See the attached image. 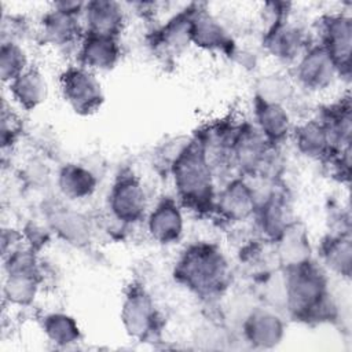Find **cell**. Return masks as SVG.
<instances>
[{
  "label": "cell",
  "instance_id": "9c48e42d",
  "mask_svg": "<svg viewBox=\"0 0 352 352\" xmlns=\"http://www.w3.org/2000/svg\"><path fill=\"white\" fill-rule=\"evenodd\" d=\"M82 62L87 67L109 69L118 58V47L114 37L88 34L81 50Z\"/></svg>",
  "mask_w": 352,
  "mask_h": 352
},
{
  "label": "cell",
  "instance_id": "ac0fdd59",
  "mask_svg": "<svg viewBox=\"0 0 352 352\" xmlns=\"http://www.w3.org/2000/svg\"><path fill=\"white\" fill-rule=\"evenodd\" d=\"M297 143L300 148L309 155H319L324 151L329 136L327 131L316 124H307L298 131Z\"/></svg>",
  "mask_w": 352,
  "mask_h": 352
},
{
  "label": "cell",
  "instance_id": "7a4b0ae2",
  "mask_svg": "<svg viewBox=\"0 0 352 352\" xmlns=\"http://www.w3.org/2000/svg\"><path fill=\"white\" fill-rule=\"evenodd\" d=\"M226 261L209 246H197L187 252L179 272L186 283L199 292L216 290L226 278Z\"/></svg>",
  "mask_w": 352,
  "mask_h": 352
},
{
  "label": "cell",
  "instance_id": "2e32d148",
  "mask_svg": "<svg viewBox=\"0 0 352 352\" xmlns=\"http://www.w3.org/2000/svg\"><path fill=\"white\" fill-rule=\"evenodd\" d=\"M153 316L150 300L144 294H132L124 307V318L133 331H143Z\"/></svg>",
  "mask_w": 352,
  "mask_h": 352
},
{
  "label": "cell",
  "instance_id": "e0dca14e",
  "mask_svg": "<svg viewBox=\"0 0 352 352\" xmlns=\"http://www.w3.org/2000/svg\"><path fill=\"white\" fill-rule=\"evenodd\" d=\"M26 55L23 50L10 41L3 43L1 45V77L4 81H14L19 77L26 69Z\"/></svg>",
  "mask_w": 352,
  "mask_h": 352
},
{
  "label": "cell",
  "instance_id": "3957f363",
  "mask_svg": "<svg viewBox=\"0 0 352 352\" xmlns=\"http://www.w3.org/2000/svg\"><path fill=\"white\" fill-rule=\"evenodd\" d=\"M62 89L76 111L91 113L102 102L100 85L85 69H72L63 74Z\"/></svg>",
  "mask_w": 352,
  "mask_h": 352
},
{
  "label": "cell",
  "instance_id": "8992f818",
  "mask_svg": "<svg viewBox=\"0 0 352 352\" xmlns=\"http://www.w3.org/2000/svg\"><path fill=\"white\" fill-rule=\"evenodd\" d=\"M326 51L334 63L348 65L351 48V21L344 15H333L324 23Z\"/></svg>",
  "mask_w": 352,
  "mask_h": 352
},
{
  "label": "cell",
  "instance_id": "ffe728a7",
  "mask_svg": "<svg viewBox=\"0 0 352 352\" xmlns=\"http://www.w3.org/2000/svg\"><path fill=\"white\" fill-rule=\"evenodd\" d=\"M324 258L327 264L337 271H349L351 263V246L349 241L344 239H331L324 249Z\"/></svg>",
  "mask_w": 352,
  "mask_h": 352
},
{
  "label": "cell",
  "instance_id": "9a60e30c",
  "mask_svg": "<svg viewBox=\"0 0 352 352\" xmlns=\"http://www.w3.org/2000/svg\"><path fill=\"white\" fill-rule=\"evenodd\" d=\"M257 116L263 132L271 139L282 138L289 129L287 114L278 103H268L263 100Z\"/></svg>",
  "mask_w": 352,
  "mask_h": 352
},
{
  "label": "cell",
  "instance_id": "30bf717a",
  "mask_svg": "<svg viewBox=\"0 0 352 352\" xmlns=\"http://www.w3.org/2000/svg\"><path fill=\"white\" fill-rule=\"evenodd\" d=\"M191 12V40L206 48H223L227 34L223 26L206 12Z\"/></svg>",
  "mask_w": 352,
  "mask_h": 352
},
{
  "label": "cell",
  "instance_id": "6da1fadb",
  "mask_svg": "<svg viewBox=\"0 0 352 352\" xmlns=\"http://www.w3.org/2000/svg\"><path fill=\"white\" fill-rule=\"evenodd\" d=\"M175 183L190 205L201 206L210 202L212 177L205 151L198 144L187 147L175 161Z\"/></svg>",
  "mask_w": 352,
  "mask_h": 352
},
{
  "label": "cell",
  "instance_id": "44dd1931",
  "mask_svg": "<svg viewBox=\"0 0 352 352\" xmlns=\"http://www.w3.org/2000/svg\"><path fill=\"white\" fill-rule=\"evenodd\" d=\"M47 329L54 340L56 338V340H63V341L70 340L76 330V327L73 326V322L69 318L62 316V315L51 316L47 323Z\"/></svg>",
  "mask_w": 352,
  "mask_h": 352
},
{
  "label": "cell",
  "instance_id": "ba28073f",
  "mask_svg": "<svg viewBox=\"0 0 352 352\" xmlns=\"http://www.w3.org/2000/svg\"><path fill=\"white\" fill-rule=\"evenodd\" d=\"M182 216L172 202L160 204L148 219V230L160 242H172L182 234Z\"/></svg>",
  "mask_w": 352,
  "mask_h": 352
},
{
  "label": "cell",
  "instance_id": "7c38bea8",
  "mask_svg": "<svg viewBox=\"0 0 352 352\" xmlns=\"http://www.w3.org/2000/svg\"><path fill=\"white\" fill-rule=\"evenodd\" d=\"M219 208L228 217L243 219L252 213L254 202L249 188L243 183L235 182L223 191L219 201Z\"/></svg>",
  "mask_w": 352,
  "mask_h": 352
},
{
  "label": "cell",
  "instance_id": "52a82bcc",
  "mask_svg": "<svg viewBox=\"0 0 352 352\" xmlns=\"http://www.w3.org/2000/svg\"><path fill=\"white\" fill-rule=\"evenodd\" d=\"M334 70V62L323 48L312 50L305 55L298 67V77L307 85L312 88H322L331 81Z\"/></svg>",
  "mask_w": 352,
  "mask_h": 352
},
{
  "label": "cell",
  "instance_id": "4fadbf2b",
  "mask_svg": "<svg viewBox=\"0 0 352 352\" xmlns=\"http://www.w3.org/2000/svg\"><path fill=\"white\" fill-rule=\"evenodd\" d=\"M301 43V32L294 26L285 25L283 22H276L268 37V45L272 52L283 58L293 56L298 52Z\"/></svg>",
  "mask_w": 352,
  "mask_h": 352
},
{
  "label": "cell",
  "instance_id": "5bb4252c",
  "mask_svg": "<svg viewBox=\"0 0 352 352\" xmlns=\"http://www.w3.org/2000/svg\"><path fill=\"white\" fill-rule=\"evenodd\" d=\"M60 188L72 198L87 197L95 188V179L87 169L69 165L60 173Z\"/></svg>",
  "mask_w": 352,
  "mask_h": 352
},
{
  "label": "cell",
  "instance_id": "5b68a950",
  "mask_svg": "<svg viewBox=\"0 0 352 352\" xmlns=\"http://www.w3.org/2000/svg\"><path fill=\"white\" fill-rule=\"evenodd\" d=\"M111 209L124 221L140 217L144 209V192L140 184L131 177L120 180L111 192Z\"/></svg>",
  "mask_w": 352,
  "mask_h": 352
},
{
  "label": "cell",
  "instance_id": "8fae6325",
  "mask_svg": "<svg viewBox=\"0 0 352 352\" xmlns=\"http://www.w3.org/2000/svg\"><path fill=\"white\" fill-rule=\"evenodd\" d=\"M11 89L15 99L26 109L36 107L45 96V82L37 70H25L19 77L11 81Z\"/></svg>",
  "mask_w": 352,
  "mask_h": 352
},
{
  "label": "cell",
  "instance_id": "277c9868",
  "mask_svg": "<svg viewBox=\"0 0 352 352\" xmlns=\"http://www.w3.org/2000/svg\"><path fill=\"white\" fill-rule=\"evenodd\" d=\"M88 34L116 37L124 21L122 7L114 1H91L85 4Z\"/></svg>",
  "mask_w": 352,
  "mask_h": 352
},
{
  "label": "cell",
  "instance_id": "d6986e66",
  "mask_svg": "<svg viewBox=\"0 0 352 352\" xmlns=\"http://www.w3.org/2000/svg\"><path fill=\"white\" fill-rule=\"evenodd\" d=\"M280 330L276 318L268 314H254L249 320V333L250 338L256 341H270L271 338H276L278 331Z\"/></svg>",
  "mask_w": 352,
  "mask_h": 352
}]
</instances>
